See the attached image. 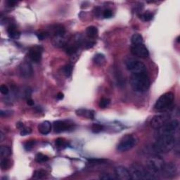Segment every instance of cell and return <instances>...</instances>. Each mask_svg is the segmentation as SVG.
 Masks as SVG:
<instances>
[{
    "label": "cell",
    "mask_w": 180,
    "mask_h": 180,
    "mask_svg": "<svg viewBox=\"0 0 180 180\" xmlns=\"http://www.w3.org/2000/svg\"><path fill=\"white\" fill-rule=\"evenodd\" d=\"M164 164V160L160 157L154 156L148 159L144 167L146 172V179H158Z\"/></svg>",
    "instance_id": "1"
},
{
    "label": "cell",
    "mask_w": 180,
    "mask_h": 180,
    "mask_svg": "<svg viewBox=\"0 0 180 180\" xmlns=\"http://www.w3.org/2000/svg\"><path fill=\"white\" fill-rule=\"evenodd\" d=\"M157 140L153 145V149L159 153H166L175 147L177 140L175 134L163 135L157 136Z\"/></svg>",
    "instance_id": "2"
},
{
    "label": "cell",
    "mask_w": 180,
    "mask_h": 180,
    "mask_svg": "<svg viewBox=\"0 0 180 180\" xmlns=\"http://www.w3.org/2000/svg\"><path fill=\"white\" fill-rule=\"evenodd\" d=\"M130 85L135 92H144L150 87L151 82L146 72L135 73L130 77Z\"/></svg>",
    "instance_id": "3"
},
{
    "label": "cell",
    "mask_w": 180,
    "mask_h": 180,
    "mask_svg": "<svg viewBox=\"0 0 180 180\" xmlns=\"http://www.w3.org/2000/svg\"><path fill=\"white\" fill-rule=\"evenodd\" d=\"M174 100L175 95L173 93L167 92L163 94L155 102L154 109L159 112L166 111L172 106Z\"/></svg>",
    "instance_id": "4"
},
{
    "label": "cell",
    "mask_w": 180,
    "mask_h": 180,
    "mask_svg": "<svg viewBox=\"0 0 180 180\" xmlns=\"http://www.w3.org/2000/svg\"><path fill=\"white\" fill-rule=\"evenodd\" d=\"M138 139L132 134H127L122 138L117 146V150L120 152H125L130 150L136 144Z\"/></svg>",
    "instance_id": "5"
},
{
    "label": "cell",
    "mask_w": 180,
    "mask_h": 180,
    "mask_svg": "<svg viewBox=\"0 0 180 180\" xmlns=\"http://www.w3.org/2000/svg\"><path fill=\"white\" fill-rule=\"evenodd\" d=\"M178 128H179V121L177 120L168 121L161 128L158 129L157 136H163V135L175 134Z\"/></svg>",
    "instance_id": "6"
},
{
    "label": "cell",
    "mask_w": 180,
    "mask_h": 180,
    "mask_svg": "<svg viewBox=\"0 0 180 180\" xmlns=\"http://www.w3.org/2000/svg\"><path fill=\"white\" fill-rule=\"evenodd\" d=\"M130 173L131 179H146V169L142 165L137 163H134L131 165L130 169H128Z\"/></svg>",
    "instance_id": "7"
},
{
    "label": "cell",
    "mask_w": 180,
    "mask_h": 180,
    "mask_svg": "<svg viewBox=\"0 0 180 180\" xmlns=\"http://www.w3.org/2000/svg\"><path fill=\"white\" fill-rule=\"evenodd\" d=\"M127 69L133 74L144 73L146 70V67L144 63L136 59H129L126 61Z\"/></svg>",
    "instance_id": "8"
},
{
    "label": "cell",
    "mask_w": 180,
    "mask_h": 180,
    "mask_svg": "<svg viewBox=\"0 0 180 180\" xmlns=\"http://www.w3.org/2000/svg\"><path fill=\"white\" fill-rule=\"evenodd\" d=\"M170 116L167 113L158 114V115L153 116L150 122V124L151 128L155 130H158L161 127L164 125L169 121Z\"/></svg>",
    "instance_id": "9"
},
{
    "label": "cell",
    "mask_w": 180,
    "mask_h": 180,
    "mask_svg": "<svg viewBox=\"0 0 180 180\" xmlns=\"http://www.w3.org/2000/svg\"><path fill=\"white\" fill-rule=\"evenodd\" d=\"M131 53L135 56L142 58H146L149 56V52L144 44L132 45L131 47Z\"/></svg>",
    "instance_id": "10"
},
{
    "label": "cell",
    "mask_w": 180,
    "mask_h": 180,
    "mask_svg": "<svg viewBox=\"0 0 180 180\" xmlns=\"http://www.w3.org/2000/svg\"><path fill=\"white\" fill-rule=\"evenodd\" d=\"M177 173V167L175 163H165L163 165V167L161 170L160 176L166 177L170 178L173 177Z\"/></svg>",
    "instance_id": "11"
},
{
    "label": "cell",
    "mask_w": 180,
    "mask_h": 180,
    "mask_svg": "<svg viewBox=\"0 0 180 180\" xmlns=\"http://www.w3.org/2000/svg\"><path fill=\"white\" fill-rule=\"evenodd\" d=\"M18 70H19L20 75L24 78H29L33 74L32 65L27 61H24L20 63L18 67Z\"/></svg>",
    "instance_id": "12"
},
{
    "label": "cell",
    "mask_w": 180,
    "mask_h": 180,
    "mask_svg": "<svg viewBox=\"0 0 180 180\" xmlns=\"http://www.w3.org/2000/svg\"><path fill=\"white\" fill-rule=\"evenodd\" d=\"M43 49L40 46H34L29 50V58L34 63H38L42 58Z\"/></svg>",
    "instance_id": "13"
},
{
    "label": "cell",
    "mask_w": 180,
    "mask_h": 180,
    "mask_svg": "<svg viewBox=\"0 0 180 180\" xmlns=\"http://www.w3.org/2000/svg\"><path fill=\"white\" fill-rule=\"evenodd\" d=\"M73 128V124L70 122L63 121V120H57L54 122V130L55 132L60 133L70 130Z\"/></svg>",
    "instance_id": "14"
},
{
    "label": "cell",
    "mask_w": 180,
    "mask_h": 180,
    "mask_svg": "<svg viewBox=\"0 0 180 180\" xmlns=\"http://www.w3.org/2000/svg\"><path fill=\"white\" fill-rule=\"evenodd\" d=\"M115 175L117 179L122 180L131 179L130 171L128 168L123 166H118L115 169Z\"/></svg>",
    "instance_id": "15"
},
{
    "label": "cell",
    "mask_w": 180,
    "mask_h": 180,
    "mask_svg": "<svg viewBox=\"0 0 180 180\" xmlns=\"http://www.w3.org/2000/svg\"><path fill=\"white\" fill-rule=\"evenodd\" d=\"M38 130L42 134H48L52 130V124L47 120L41 122L38 125Z\"/></svg>",
    "instance_id": "16"
},
{
    "label": "cell",
    "mask_w": 180,
    "mask_h": 180,
    "mask_svg": "<svg viewBox=\"0 0 180 180\" xmlns=\"http://www.w3.org/2000/svg\"><path fill=\"white\" fill-rule=\"evenodd\" d=\"M76 114L77 116H81V117L87 118L89 119H94V112L92 110H87V109H78L76 110Z\"/></svg>",
    "instance_id": "17"
},
{
    "label": "cell",
    "mask_w": 180,
    "mask_h": 180,
    "mask_svg": "<svg viewBox=\"0 0 180 180\" xmlns=\"http://www.w3.org/2000/svg\"><path fill=\"white\" fill-rule=\"evenodd\" d=\"M7 32L9 34V37L13 39H18L20 37V32L18 31L15 25L9 26L7 28Z\"/></svg>",
    "instance_id": "18"
},
{
    "label": "cell",
    "mask_w": 180,
    "mask_h": 180,
    "mask_svg": "<svg viewBox=\"0 0 180 180\" xmlns=\"http://www.w3.org/2000/svg\"><path fill=\"white\" fill-rule=\"evenodd\" d=\"M98 29L95 26H89L86 30V34L88 36V38L94 39L97 38L98 35Z\"/></svg>",
    "instance_id": "19"
},
{
    "label": "cell",
    "mask_w": 180,
    "mask_h": 180,
    "mask_svg": "<svg viewBox=\"0 0 180 180\" xmlns=\"http://www.w3.org/2000/svg\"><path fill=\"white\" fill-rule=\"evenodd\" d=\"M53 31H54V37H63L65 34V30L63 26L56 25L54 26Z\"/></svg>",
    "instance_id": "20"
},
{
    "label": "cell",
    "mask_w": 180,
    "mask_h": 180,
    "mask_svg": "<svg viewBox=\"0 0 180 180\" xmlns=\"http://www.w3.org/2000/svg\"><path fill=\"white\" fill-rule=\"evenodd\" d=\"M106 58L104 54H96L93 58V61L94 63L98 65H101L105 63Z\"/></svg>",
    "instance_id": "21"
},
{
    "label": "cell",
    "mask_w": 180,
    "mask_h": 180,
    "mask_svg": "<svg viewBox=\"0 0 180 180\" xmlns=\"http://www.w3.org/2000/svg\"><path fill=\"white\" fill-rule=\"evenodd\" d=\"M131 42H132L133 45L135 44H143V37L140 34L136 33L134 34L131 38Z\"/></svg>",
    "instance_id": "22"
},
{
    "label": "cell",
    "mask_w": 180,
    "mask_h": 180,
    "mask_svg": "<svg viewBox=\"0 0 180 180\" xmlns=\"http://www.w3.org/2000/svg\"><path fill=\"white\" fill-rule=\"evenodd\" d=\"M11 154V150L9 147L2 146L0 148V155L2 158H7Z\"/></svg>",
    "instance_id": "23"
},
{
    "label": "cell",
    "mask_w": 180,
    "mask_h": 180,
    "mask_svg": "<svg viewBox=\"0 0 180 180\" xmlns=\"http://www.w3.org/2000/svg\"><path fill=\"white\" fill-rule=\"evenodd\" d=\"M0 165H1V168L3 170H8L10 168V167H11V163L7 158H3L1 160Z\"/></svg>",
    "instance_id": "24"
},
{
    "label": "cell",
    "mask_w": 180,
    "mask_h": 180,
    "mask_svg": "<svg viewBox=\"0 0 180 180\" xmlns=\"http://www.w3.org/2000/svg\"><path fill=\"white\" fill-rule=\"evenodd\" d=\"M99 178L101 179H105V180L117 179V177H116V175H112V174L109 172H104L101 174Z\"/></svg>",
    "instance_id": "25"
},
{
    "label": "cell",
    "mask_w": 180,
    "mask_h": 180,
    "mask_svg": "<svg viewBox=\"0 0 180 180\" xmlns=\"http://www.w3.org/2000/svg\"><path fill=\"white\" fill-rule=\"evenodd\" d=\"M153 17V14L150 11H146L140 15V18L144 20V21H150L151 20H152Z\"/></svg>",
    "instance_id": "26"
},
{
    "label": "cell",
    "mask_w": 180,
    "mask_h": 180,
    "mask_svg": "<svg viewBox=\"0 0 180 180\" xmlns=\"http://www.w3.org/2000/svg\"><path fill=\"white\" fill-rule=\"evenodd\" d=\"M46 175V171L44 170H36L33 173V177L34 179H42L44 178L45 176Z\"/></svg>",
    "instance_id": "27"
},
{
    "label": "cell",
    "mask_w": 180,
    "mask_h": 180,
    "mask_svg": "<svg viewBox=\"0 0 180 180\" xmlns=\"http://www.w3.org/2000/svg\"><path fill=\"white\" fill-rule=\"evenodd\" d=\"M35 159H36L37 162L41 163L46 162V161L49 160V157L47 156V155L43 154V153H39L36 155Z\"/></svg>",
    "instance_id": "28"
},
{
    "label": "cell",
    "mask_w": 180,
    "mask_h": 180,
    "mask_svg": "<svg viewBox=\"0 0 180 180\" xmlns=\"http://www.w3.org/2000/svg\"><path fill=\"white\" fill-rule=\"evenodd\" d=\"M65 52H66L68 54L72 55L77 52V45H69V46H66V48H65Z\"/></svg>",
    "instance_id": "29"
},
{
    "label": "cell",
    "mask_w": 180,
    "mask_h": 180,
    "mask_svg": "<svg viewBox=\"0 0 180 180\" xmlns=\"http://www.w3.org/2000/svg\"><path fill=\"white\" fill-rule=\"evenodd\" d=\"M63 73H64L65 76H66V77L70 76L71 74H72V72H73L72 65H70V64L65 65V66L63 67Z\"/></svg>",
    "instance_id": "30"
},
{
    "label": "cell",
    "mask_w": 180,
    "mask_h": 180,
    "mask_svg": "<svg viewBox=\"0 0 180 180\" xmlns=\"http://www.w3.org/2000/svg\"><path fill=\"white\" fill-rule=\"evenodd\" d=\"M110 103V99H107V98H102V99L100 100L99 106L101 108H105L109 106Z\"/></svg>",
    "instance_id": "31"
},
{
    "label": "cell",
    "mask_w": 180,
    "mask_h": 180,
    "mask_svg": "<svg viewBox=\"0 0 180 180\" xmlns=\"http://www.w3.org/2000/svg\"><path fill=\"white\" fill-rule=\"evenodd\" d=\"M67 143L65 142V140L63 138H58L56 139V141H55V145L56 146L58 147V148H62V147H65L66 146Z\"/></svg>",
    "instance_id": "32"
},
{
    "label": "cell",
    "mask_w": 180,
    "mask_h": 180,
    "mask_svg": "<svg viewBox=\"0 0 180 180\" xmlns=\"http://www.w3.org/2000/svg\"><path fill=\"white\" fill-rule=\"evenodd\" d=\"M104 127L101 125V124H98V123H95L92 126V130L93 132L94 133H99L100 132H101L103 130Z\"/></svg>",
    "instance_id": "33"
},
{
    "label": "cell",
    "mask_w": 180,
    "mask_h": 180,
    "mask_svg": "<svg viewBox=\"0 0 180 180\" xmlns=\"http://www.w3.org/2000/svg\"><path fill=\"white\" fill-rule=\"evenodd\" d=\"M34 143H35V142H34V140L28 141L27 142H26L25 144H24V148H25L26 151H30L33 148Z\"/></svg>",
    "instance_id": "34"
},
{
    "label": "cell",
    "mask_w": 180,
    "mask_h": 180,
    "mask_svg": "<svg viewBox=\"0 0 180 180\" xmlns=\"http://www.w3.org/2000/svg\"><path fill=\"white\" fill-rule=\"evenodd\" d=\"M106 160L104 159H89V163H91V164H101V163H104V162H106Z\"/></svg>",
    "instance_id": "35"
},
{
    "label": "cell",
    "mask_w": 180,
    "mask_h": 180,
    "mask_svg": "<svg viewBox=\"0 0 180 180\" xmlns=\"http://www.w3.org/2000/svg\"><path fill=\"white\" fill-rule=\"evenodd\" d=\"M9 88L7 85H1V87H0V92H1V93L2 94L4 95H7L8 93H9Z\"/></svg>",
    "instance_id": "36"
},
{
    "label": "cell",
    "mask_w": 180,
    "mask_h": 180,
    "mask_svg": "<svg viewBox=\"0 0 180 180\" xmlns=\"http://www.w3.org/2000/svg\"><path fill=\"white\" fill-rule=\"evenodd\" d=\"M103 16L105 18H110L112 17V12L110 9H106L104 11Z\"/></svg>",
    "instance_id": "37"
},
{
    "label": "cell",
    "mask_w": 180,
    "mask_h": 180,
    "mask_svg": "<svg viewBox=\"0 0 180 180\" xmlns=\"http://www.w3.org/2000/svg\"><path fill=\"white\" fill-rule=\"evenodd\" d=\"M31 132H32V130L30 128H24L21 130V132H20V135H21V136H26V135L30 134Z\"/></svg>",
    "instance_id": "38"
},
{
    "label": "cell",
    "mask_w": 180,
    "mask_h": 180,
    "mask_svg": "<svg viewBox=\"0 0 180 180\" xmlns=\"http://www.w3.org/2000/svg\"><path fill=\"white\" fill-rule=\"evenodd\" d=\"M95 44V42H92V41H89V42H86L85 44V47L86 49H89V48H92V46H94V45Z\"/></svg>",
    "instance_id": "39"
},
{
    "label": "cell",
    "mask_w": 180,
    "mask_h": 180,
    "mask_svg": "<svg viewBox=\"0 0 180 180\" xmlns=\"http://www.w3.org/2000/svg\"><path fill=\"white\" fill-rule=\"evenodd\" d=\"M47 35H48V33H46V32H41V33L38 34V37L40 40H44V38H46Z\"/></svg>",
    "instance_id": "40"
},
{
    "label": "cell",
    "mask_w": 180,
    "mask_h": 180,
    "mask_svg": "<svg viewBox=\"0 0 180 180\" xmlns=\"http://www.w3.org/2000/svg\"><path fill=\"white\" fill-rule=\"evenodd\" d=\"M7 4L9 7H15V5L17 4V2L14 1V0H9L7 2Z\"/></svg>",
    "instance_id": "41"
},
{
    "label": "cell",
    "mask_w": 180,
    "mask_h": 180,
    "mask_svg": "<svg viewBox=\"0 0 180 180\" xmlns=\"http://www.w3.org/2000/svg\"><path fill=\"white\" fill-rule=\"evenodd\" d=\"M63 97H64V94H63L62 92H59V93H58V94L56 95V98L59 100L63 99Z\"/></svg>",
    "instance_id": "42"
},
{
    "label": "cell",
    "mask_w": 180,
    "mask_h": 180,
    "mask_svg": "<svg viewBox=\"0 0 180 180\" xmlns=\"http://www.w3.org/2000/svg\"><path fill=\"white\" fill-rule=\"evenodd\" d=\"M34 101L32 99H28L27 101V104L29 106H33L34 105Z\"/></svg>",
    "instance_id": "43"
}]
</instances>
